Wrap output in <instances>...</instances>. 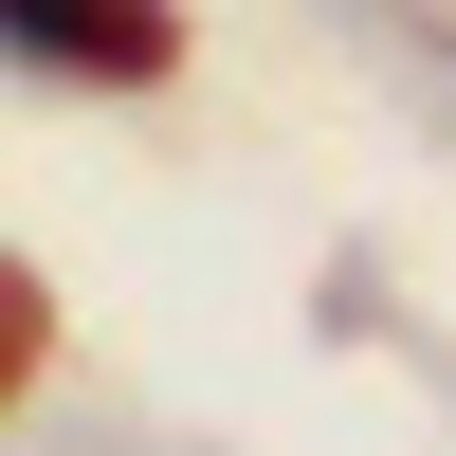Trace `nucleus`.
Masks as SVG:
<instances>
[{
    "label": "nucleus",
    "instance_id": "nucleus-1",
    "mask_svg": "<svg viewBox=\"0 0 456 456\" xmlns=\"http://www.w3.org/2000/svg\"><path fill=\"white\" fill-rule=\"evenodd\" d=\"M0 55H37V73H165L183 37H165V0H0Z\"/></svg>",
    "mask_w": 456,
    "mask_h": 456
},
{
    "label": "nucleus",
    "instance_id": "nucleus-2",
    "mask_svg": "<svg viewBox=\"0 0 456 456\" xmlns=\"http://www.w3.org/2000/svg\"><path fill=\"white\" fill-rule=\"evenodd\" d=\"M329 37H365V55H384V73H402V92H420V110H438V128H456V37L420 19V0H329Z\"/></svg>",
    "mask_w": 456,
    "mask_h": 456
},
{
    "label": "nucleus",
    "instance_id": "nucleus-3",
    "mask_svg": "<svg viewBox=\"0 0 456 456\" xmlns=\"http://www.w3.org/2000/svg\"><path fill=\"white\" fill-rule=\"evenodd\" d=\"M19 347H37V292H19V274H0V384H19Z\"/></svg>",
    "mask_w": 456,
    "mask_h": 456
},
{
    "label": "nucleus",
    "instance_id": "nucleus-4",
    "mask_svg": "<svg viewBox=\"0 0 456 456\" xmlns=\"http://www.w3.org/2000/svg\"><path fill=\"white\" fill-rule=\"evenodd\" d=\"M55 456H165V438H128V420H92V438H55Z\"/></svg>",
    "mask_w": 456,
    "mask_h": 456
}]
</instances>
